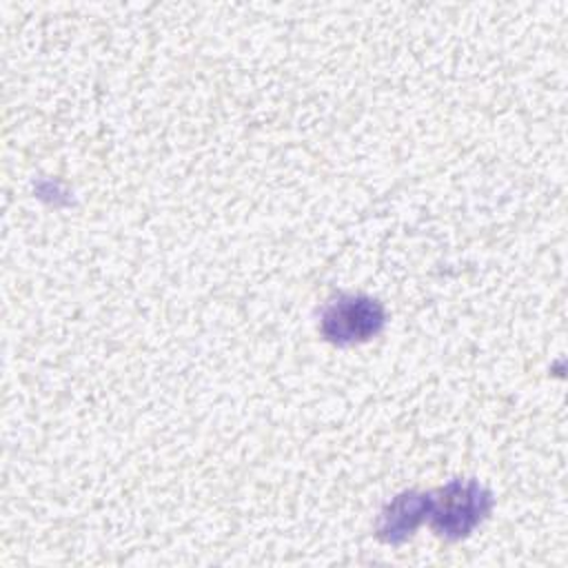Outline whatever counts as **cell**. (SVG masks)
Returning a JSON list of instances; mask_svg holds the SVG:
<instances>
[{
    "instance_id": "cell-3",
    "label": "cell",
    "mask_w": 568,
    "mask_h": 568,
    "mask_svg": "<svg viewBox=\"0 0 568 568\" xmlns=\"http://www.w3.org/2000/svg\"><path fill=\"white\" fill-rule=\"evenodd\" d=\"M428 515V493H402L379 515L377 537L386 544H402Z\"/></svg>"
},
{
    "instance_id": "cell-1",
    "label": "cell",
    "mask_w": 568,
    "mask_h": 568,
    "mask_svg": "<svg viewBox=\"0 0 568 568\" xmlns=\"http://www.w3.org/2000/svg\"><path fill=\"white\" fill-rule=\"evenodd\" d=\"M493 497L477 479H455L428 493V515L433 530L446 539H462L470 535L490 513Z\"/></svg>"
},
{
    "instance_id": "cell-2",
    "label": "cell",
    "mask_w": 568,
    "mask_h": 568,
    "mask_svg": "<svg viewBox=\"0 0 568 568\" xmlns=\"http://www.w3.org/2000/svg\"><path fill=\"white\" fill-rule=\"evenodd\" d=\"M384 324L386 313L377 300L368 295H342L324 306L320 331L328 342L351 346L368 342L384 328Z\"/></svg>"
}]
</instances>
